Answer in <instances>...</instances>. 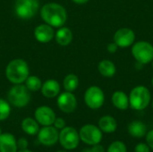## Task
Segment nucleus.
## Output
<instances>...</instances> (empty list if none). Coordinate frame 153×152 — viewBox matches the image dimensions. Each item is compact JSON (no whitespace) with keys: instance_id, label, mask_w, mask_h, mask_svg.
<instances>
[{"instance_id":"27","label":"nucleus","mask_w":153,"mask_h":152,"mask_svg":"<svg viewBox=\"0 0 153 152\" xmlns=\"http://www.w3.org/2000/svg\"><path fill=\"white\" fill-rule=\"evenodd\" d=\"M53 125L57 129V130H62L63 128L65 127V121L62 117H56Z\"/></svg>"},{"instance_id":"11","label":"nucleus","mask_w":153,"mask_h":152,"mask_svg":"<svg viewBox=\"0 0 153 152\" xmlns=\"http://www.w3.org/2000/svg\"><path fill=\"white\" fill-rule=\"evenodd\" d=\"M56 104L62 112L65 114H70L76 109L77 99L74 94H73V92L65 91L58 95Z\"/></svg>"},{"instance_id":"9","label":"nucleus","mask_w":153,"mask_h":152,"mask_svg":"<svg viewBox=\"0 0 153 152\" xmlns=\"http://www.w3.org/2000/svg\"><path fill=\"white\" fill-rule=\"evenodd\" d=\"M84 102L91 109L100 108L105 102L104 91L96 85L89 87L84 93Z\"/></svg>"},{"instance_id":"35","label":"nucleus","mask_w":153,"mask_h":152,"mask_svg":"<svg viewBox=\"0 0 153 152\" xmlns=\"http://www.w3.org/2000/svg\"><path fill=\"white\" fill-rule=\"evenodd\" d=\"M81 152H92V151H91V149H84V150H82Z\"/></svg>"},{"instance_id":"16","label":"nucleus","mask_w":153,"mask_h":152,"mask_svg":"<svg viewBox=\"0 0 153 152\" xmlns=\"http://www.w3.org/2000/svg\"><path fill=\"white\" fill-rule=\"evenodd\" d=\"M17 141L10 133H1L0 135V152H17Z\"/></svg>"},{"instance_id":"24","label":"nucleus","mask_w":153,"mask_h":152,"mask_svg":"<svg viewBox=\"0 0 153 152\" xmlns=\"http://www.w3.org/2000/svg\"><path fill=\"white\" fill-rule=\"evenodd\" d=\"M24 82H25L26 88L30 91H38L41 89V86H42L41 80L38 76H35V75H29Z\"/></svg>"},{"instance_id":"3","label":"nucleus","mask_w":153,"mask_h":152,"mask_svg":"<svg viewBox=\"0 0 153 152\" xmlns=\"http://www.w3.org/2000/svg\"><path fill=\"white\" fill-rule=\"evenodd\" d=\"M129 106L137 111L144 110L150 104L152 96L149 89L143 85L133 88L129 94Z\"/></svg>"},{"instance_id":"17","label":"nucleus","mask_w":153,"mask_h":152,"mask_svg":"<svg viewBox=\"0 0 153 152\" xmlns=\"http://www.w3.org/2000/svg\"><path fill=\"white\" fill-rule=\"evenodd\" d=\"M55 39L58 45L66 47L71 44L73 40V32L68 27H60L55 33Z\"/></svg>"},{"instance_id":"18","label":"nucleus","mask_w":153,"mask_h":152,"mask_svg":"<svg viewBox=\"0 0 153 152\" xmlns=\"http://www.w3.org/2000/svg\"><path fill=\"white\" fill-rule=\"evenodd\" d=\"M111 101L113 106L119 110H126L129 106V97L122 90H117L112 94Z\"/></svg>"},{"instance_id":"30","label":"nucleus","mask_w":153,"mask_h":152,"mask_svg":"<svg viewBox=\"0 0 153 152\" xmlns=\"http://www.w3.org/2000/svg\"><path fill=\"white\" fill-rule=\"evenodd\" d=\"M145 136H146V142H147L148 146L150 147V149H152L153 151V130L149 131Z\"/></svg>"},{"instance_id":"23","label":"nucleus","mask_w":153,"mask_h":152,"mask_svg":"<svg viewBox=\"0 0 153 152\" xmlns=\"http://www.w3.org/2000/svg\"><path fill=\"white\" fill-rule=\"evenodd\" d=\"M63 86L65 90V91L74 92L79 86V78L77 75L74 73L67 74L63 82Z\"/></svg>"},{"instance_id":"10","label":"nucleus","mask_w":153,"mask_h":152,"mask_svg":"<svg viewBox=\"0 0 153 152\" xmlns=\"http://www.w3.org/2000/svg\"><path fill=\"white\" fill-rule=\"evenodd\" d=\"M135 41V33L130 28H120L114 34V42L118 47L126 48L131 47Z\"/></svg>"},{"instance_id":"13","label":"nucleus","mask_w":153,"mask_h":152,"mask_svg":"<svg viewBox=\"0 0 153 152\" xmlns=\"http://www.w3.org/2000/svg\"><path fill=\"white\" fill-rule=\"evenodd\" d=\"M35 120L43 126L53 125L56 119V114L54 110L48 106H40L34 112Z\"/></svg>"},{"instance_id":"29","label":"nucleus","mask_w":153,"mask_h":152,"mask_svg":"<svg viewBox=\"0 0 153 152\" xmlns=\"http://www.w3.org/2000/svg\"><path fill=\"white\" fill-rule=\"evenodd\" d=\"M28 145H29V142H28L27 139H25V138H20L17 141V148L20 150L27 149Z\"/></svg>"},{"instance_id":"28","label":"nucleus","mask_w":153,"mask_h":152,"mask_svg":"<svg viewBox=\"0 0 153 152\" xmlns=\"http://www.w3.org/2000/svg\"><path fill=\"white\" fill-rule=\"evenodd\" d=\"M150 147L148 146L147 143H138L135 148H134V152H151Z\"/></svg>"},{"instance_id":"37","label":"nucleus","mask_w":153,"mask_h":152,"mask_svg":"<svg viewBox=\"0 0 153 152\" xmlns=\"http://www.w3.org/2000/svg\"><path fill=\"white\" fill-rule=\"evenodd\" d=\"M152 87H153V76H152Z\"/></svg>"},{"instance_id":"40","label":"nucleus","mask_w":153,"mask_h":152,"mask_svg":"<svg viewBox=\"0 0 153 152\" xmlns=\"http://www.w3.org/2000/svg\"><path fill=\"white\" fill-rule=\"evenodd\" d=\"M152 68H153V60H152Z\"/></svg>"},{"instance_id":"5","label":"nucleus","mask_w":153,"mask_h":152,"mask_svg":"<svg viewBox=\"0 0 153 152\" xmlns=\"http://www.w3.org/2000/svg\"><path fill=\"white\" fill-rule=\"evenodd\" d=\"M132 55L136 62L142 65H147L153 60V45L152 43L141 40L134 43L131 49Z\"/></svg>"},{"instance_id":"19","label":"nucleus","mask_w":153,"mask_h":152,"mask_svg":"<svg viewBox=\"0 0 153 152\" xmlns=\"http://www.w3.org/2000/svg\"><path fill=\"white\" fill-rule=\"evenodd\" d=\"M98 126L102 133H115L117 129V122L111 116H104L99 120Z\"/></svg>"},{"instance_id":"25","label":"nucleus","mask_w":153,"mask_h":152,"mask_svg":"<svg viewBox=\"0 0 153 152\" xmlns=\"http://www.w3.org/2000/svg\"><path fill=\"white\" fill-rule=\"evenodd\" d=\"M11 113V106L5 99H0V121L7 119Z\"/></svg>"},{"instance_id":"33","label":"nucleus","mask_w":153,"mask_h":152,"mask_svg":"<svg viewBox=\"0 0 153 152\" xmlns=\"http://www.w3.org/2000/svg\"><path fill=\"white\" fill-rule=\"evenodd\" d=\"M72 1L78 4H86L87 2H89L90 0H72Z\"/></svg>"},{"instance_id":"7","label":"nucleus","mask_w":153,"mask_h":152,"mask_svg":"<svg viewBox=\"0 0 153 152\" xmlns=\"http://www.w3.org/2000/svg\"><path fill=\"white\" fill-rule=\"evenodd\" d=\"M79 136H80V140L83 143L93 146L95 144L100 143L103 137V133L101 130L99 128V126H96L91 124H88L83 125L80 129Z\"/></svg>"},{"instance_id":"14","label":"nucleus","mask_w":153,"mask_h":152,"mask_svg":"<svg viewBox=\"0 0 153 152\" xmlns=\"http://www.w3.org/2000/svg\"><path fill=\"white\" fill-rule=\"evenodd\" d=\"M34 37L40 43H48L55 38V31L52 26L43 23L34 29Z\"/></svg>"},{"instance_id":"34","label":"nucleus","mask_w":153,"mask_h":152,"mask_svg":"<svg viewBox=\"0 0 153 152\" xmlns=\"http://www.w3.org/2000/svg\"><path fill=\"white\" fill-rule=\"evenodd\" d=\"M17 152H32L31 151H29V150H27V149H24V150H20L19 151Z\"/></svg>"},{"instance_id":"15","label":"nucleus","mask_w":153,"mask_h":152,"mask_svg":"<svg viewBox=\"0 0 153 152\" xmlns=\"http://www.w3.org/2000/svg\"><path fill=\"white\" fill-rule=\"evenodd\" d=\"M40 90L44 97L48 99H53L59 95L60 84L55 79H49L42 83Z\"/></svg>"},{"instance_id":"31","label":"nucleus","mask_w":153,"mask_h":152,"mask_svg":"<svg viewBox=\"0 0 153 152\" xmlns=\"http://www.w3.org/2000/svg\"><path fill=\"white\" fill-rule=\"evenodd\" d=\"M118 49V47L117 45L115 43V42H111V43H108V46H107V50L108 51V53L110 54H115Z\"/></svg>"},{"instance_id":"4","label":"nucleus","mask_w":153,"mask_h":152,"mask_svg":"<svg viewBox=\"0 0 153 152\" xmlns=\"http://www.w3.org/2000/svg\"><path fill=\"white\" fill-rule=\"evenodd\" d=\"M30 90L26 88L25 85L22 84H13V86L9 90L7 94V99L10 105L22 108L26 107L30 100Z\"/></svg>"},{"instance_id":"32","label":"nucleus","mask_w":153,"mask_h":152,"mask_svg":"<svg viewBox=\"0 0 153 152\" xmlns=\"http://www.w3.org/2000/svg\"><path fill=\"white\" fill-rule=\"evenodd\" d=\"M92 152H105V149L102 145H100V143L95 144L92 146V148L91 149Z\"/></svg>"},{"instance_id":"8","label":"nucleus","mask_w":153,"mask_h":152,"mask_svg":"<svg viewBox=\"0 0 153 152\" xmlns=\"http://www.w3.org/2000/svg\"><path fill=\"white\" fill-rule=\"evenodd\" d=\"M80 136L77 130L72 126H65L59 133L58 142L65 150H75L80 142Z\"/></svg>"},{"instance_id":"20","label":"nucleus","mask_w":153,"mask_h":152,"mask_svg":"<svg viewBox=\"0 0 153 152\" xmlns=\"http://www.w3.org/2000/svg\"><path fill=\"white\" fill-rule=\"evenodd\" d=\"M128 133L131 136L134 138H142L147 133V126L142 121H133L128 125Z\"/></svg>"},{"instance_id":"26","label":"nucleus","mask_w":153,"mask_h":152,"mask_svg":"<svg viewBox=\"0 0 153 152\" xmlns=\"http://www.w3.org/2000/svg\"><path fill=\"white\" fill-rule=\"evenodd\" d=\"M107 152H127V149L123 142L115 141L108 146Z\"/></svg>"},{"instance_id":"2","label":"nucleus","mask_w":153,"mask_h":152,"mask_svg":"<svg viewBox=\"0 0 153 152\" xmlns=\"http://www.w3.org/2000/svg\"><path fill=\"white\" fill-rule=\"evenodd\" d=\"M30 75V68L27 62L16 58L9 62L5 68V77L13 84L23 83Z\"/></svg>"},{"instance_id":"36","label":"nucleus","mask_w":153,"mask_h":152,"mask_svg":"<svg viewBox=\"0 0 153 152\" xmlns=\"http://www.w3.org/2000/svg\"><path fill=\"white\" fill-rule=\"evenodd\" d=\"M56 152H68V151H56Z\"/></svg>"},{"instance_id":"39","label":"nucleus","mask_w":153,"mask_h":152,"mask_svg":"<svg viewBox=\"0 0 153 152\" xmlns=\"http://www.w3.org/2000/svg\"><path fill=\"white\" fill-rule=\"evenodd\" d=\"M152 109H153V99H152Z\"/></svg>"},{"instance_id":"12","label":"nucleus","mask_w":153,"mask_h":152,"mask_svg":"<svg viewBox=\"0 0 153 152\" xmlns=\"http://www.w3.org/2000/svg\"><path fill=\"white\" fill-rule=\"evenodd\" d=\"M38 141L45 146H52L58 142V130L52 125L43 126L38 133Z\"/></svg>"},{"instance_id":"6","label":"nucleus","mask_w":153,"mask_h":152,"mask_svg":"<svg viewBox=\"0 0 153 152\" xmlns=\"http://www.w3.org/2000/svg\"><path fill=\"white\" fill-rule=\"evenodd\" d=\"M39 8V0H15L14 2V13L18 18L22 20L34 17Z\"/></svg>"},{"instance_id":"1","label":"nucleus","mask_w":153,"mask_h":152,"mask_svg":"<svg viewBox=\"0 0 153 152\" xmlns=\"http://www.w3.org/2000/svg\"><path fill=\"white\" fill-rule=\"evenodd\" d=\"M40 17L53 28H60L67 20V12L63 5L57 3H48L40 8Z\"/></svg>"},{"instance_id":"38","label":"nucleus","mask_w":153,"mask_h":152,"mask_svg":"<svg viewBox=\"0 0 153 152\" xmlns=\"http://www.w3.org/2000/svg\"><path fill=\"white\" fill-rule=\"evenodd\" d=\"M1 133H2V130H1V127H0V135H1Z\"/></svg>"},{"instance_id":"22","label":"nucleus","mask_w":153,"mask_h":152,"mask_svg":"<svg viewBox=\"0 0 153 152\" xmlns=\"http://www.w3.org/2000/svg\"><path fill=\"white\" fill-rule=\"evenodd\" d=\"M21 126H22V131L25 133H27L28 135H30V136H33V135L38 134V133L39 131V123L35 119H33L31 117H26V118H24L22 121Z\"/></svg>"},{"instance_id":"21","label":"nucleus","mask_w":153,"mask_h":152,"mask_svg":"<svg viewBox=\"0 0 153 152\" xmlns=\"http://www.w3.org/2000/svg\"><path fill=\"white\" fill-rule=\"evenodd\" d=\"M98 71L103 77L111 78L116 74L117 67L112 61L108 60V59H104L99 63Z\"/></svg>"}]
</instances>
